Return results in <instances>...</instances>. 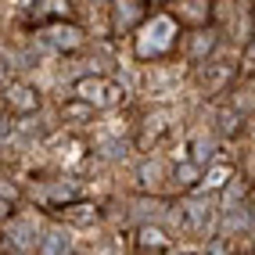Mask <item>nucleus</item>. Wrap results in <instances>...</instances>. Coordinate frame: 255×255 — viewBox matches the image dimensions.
I'll return each instance as SVG.
<instances>
[{"instance_id": "f257e3e1", "label": "nucleus", "mask_w": 255, "mask_h": 255, "mask_svg": "<svg viewBox=\"0 0 255 255\" xmlns=\"http://www.w3.org/2000/svg\"><path fill=\"white\" fill-rule=\"evenodd\" d=\"M183 47V22L173 11H151V18L133 32V58L137 61H162Z\"/></svg>"}, {"instance_id": "f03ea898", "label": "nucleus", "mask_w": 255, "mask_h": 255, "mask_svg": "<svg viewBox=\"0 0 255 255\" xmlns=\"http://www.w3.org/2000/svg\"><path fill=\"white\" fill-rule=\"evenodd\" d=\"M72 90H76V97H83V101H87V105H94L97 112L119 108V105H123V97H126L123 83L112 79V76H101V72L76 79V83H72Z\"/></svg>"}, {"instance_id": "7ed1b4c3", "label": "nucleus", "mask_w": 255, "mask_h": 255, "mask_svg": "<svg viewBox=\"0 0 255 255\" xmlns=\"http://www.w3.org/2000/svg\"><path fill=\"white\" fill-rule=\"evenodd\" d=\"M40 105H43V97H40V90L32 87V83H25V79H11V83H7V90H4V112H7L11 119H29V115H36Z\"/></svg>"}, {"instance_id": "20e7f679", "label": "nucleus", "mask_w": 255, "mask_h": 255, "mask_svg": "<svg viewBox=\"0 0 255 255\" xmlns=\"http://www.w3.org/2000/svg\"><path fill=\"white\" fill-rule=\"evenodd\" d=\"M147 0H112V32H137L151 14H147Z\"/></svg>"}, {"instance_id": "39448f33", "label": "nucleus", "mask_w": 255, "mask_h": 255, "mask_svg": "<svg viewBox=\"0 0 255 255\" xmlns=\"http://www.w3.org/2000/svg\"><path fill=\"white\" fill-rule=\"evenodd\" d=\"M29 22H36V29L72 22V4L69 0H29Z\"/></svg>"}, {"instance_id": "423d86ee", "label": "nucleus", "mask_w": 255, "mask_h": 255, "mask_svg": "<svg viewBox=\"0 0 255 255\" xmlns=\"http://www.w3.org/2000/svg\"><path fill=\"white\" fill-rule=\"evenodd\" d=\"M47 43L54 50H61V54H76V50L87 47V32L76 22H58V25L47 29Z\"/></svg>"}, {"instance_id": "0eeeda50", "label": "nucleus", "mask_w": 255, "mask_h": 255, "mask_svg": "<svg viewBox=\"0 0 255 255\" xmlns=\"http://www.w3.org/2000/svg\"><path fill=\"white\" fill-rule=\"evenodd\" d=\"M216 43H219V32L216 29H194L191 36L183 40V54H187L191 65H209Z\"/></svg>"}, {"instance_id": "6e6552de", "label": "nucleus", "mask_w": 255, "mask_h": 255, "mask_svg": "<svg viewBox=\"0 0 255 255\" xmlns=\"http://www.w3.org/2000/svg\"><path fill=\"white\" fill-rule=\"evenodd\" d=\"M129 237H133V248H137L140 255H165L169 248H173L169 234H165L162 227H151V223H140Z\"/></svg>"}, {"instance_id": "1a4fd4ad", "label": "nucleus", "mask_w": 255, "mask_h": 255, "mask_svg": "<svg viewBox=\"0 0 255 255\" xmlns=\"http://www.w3.org/2000/svg\"><path fill=\"white\" fill-rule=\"evenodd\" d=\"M169 129H173V119H169V112H162V108H158V112H151L144 123H140V129H137V147H140V151L155 147Z\"/></svg>"}, {"instance_id": "9d476101", "label": "nucleus", "mask_w": 255, "mask_h": 255, "mask_svg": "<svg viewBox=\"0 0 255 255\" xmlns=\"http://www.w3.org/2000/svg\"><path fill=\"white\" fill-rule=\"evenodd\" d=\"M212 11H216L212 0H180L176 18L183 22V29H191V32H194V29H209Z\"/></svg>"}, {"instance_id": "9b49d317", "label": "nucleus", "mask_w": 255, "mask_h": 255, "mask_svg": "<svg viewBox=\"0 0 255 255\" xmlns=\"http://www.w3.org/2000/svg\"><path fill=\"white\" fill-rule=\"evenodd\" d=\"M234 79H237V72H234V65H227V61H219V65H201V83H205L209 94H223V90H227V97H230Z\"/></svg>"}, {"instance_id": "f8f14e48", "label": "nucleus", "mask_w": 255, "mask_h": 255, "mask_svg": "<svg viewBox=\"0 0 255 255\" xmlns=\"http://www.w3.org/2000/svg\"><path fill=\"white\" fill-rule=\"evenodd\" d=\"M58 219L69 227H94L97 223V205L94 201H72V205H61Z\"/></svg>"}, {"instance_id": "ddd939ff", "label": "nucleus", "mask_w": 255, "mask_h": 255, "mask_svg": "<svg viewBox=\"0 0 255 255\" xmlns=\"http://www.w3.org/2000/svg\"><path fill=\"white\" fill-rule=\"evenodd\" d=\"M94 115H97V108L87 105L83 97H69V101L61 105V119H65V123H72V126H87V123H94Z\"/></svg>"}, {"instance_id": "4468645a", "label": "nucleus", "mask_w": 255, "mask_h": 255, "mask_svg": "<svg viewBox=\"0 0 255 255\" xmlns=\"http://www.w3.org/2000/svg\"><path fill=\"white\" fill-rule=\"evenodd\" d=\"M137 180H140V187H162L165 180H169V165L162 162V158H147L140 169H137Z\"/></svg>"}, {"instance_id": "2eb2a0df", "label": "nucleus", "mask_w": 255, "mask_h": 255, "mask_svg": "<svg viewBox=\"0 0 255 255\" xmlns=\"http://www.w3.org/2000/svg\"><path fill=\"white\" fill-rule=\"evenodd\" d=\"M241 123H245V115L237 112L230 101L216 108V126H219V133H223V137H237V133H241Z\"/></svg>"}, {"instance_id": "dca6fc26", "label": "nucleus", "mask_w": 255, "mask_h": 255, "mask_svg": "<svg viewBox=\"0 0 255 255\" xmlns=\"http://www.w3.org/2000/svg\"><path fill=\"white\" fill-rule=\"evenodd\" d=\"M230 105L241 112V115H255V83H237V87L230 90Z\"/></svg>"}, {"instance_id": "f3484780", "label": "nucleus", "mask_w": 255, "mask_h": 255, "mask_svg": "<svg viewBox=\"0 0 255 255\" xmlns=\"http://www.w3.org/2000/svg\"><path fill=\"white\" fill-rule=\"evenodd\" d=\"M11 255H32V252H11Z\"/></svg>"}]
</instances>
